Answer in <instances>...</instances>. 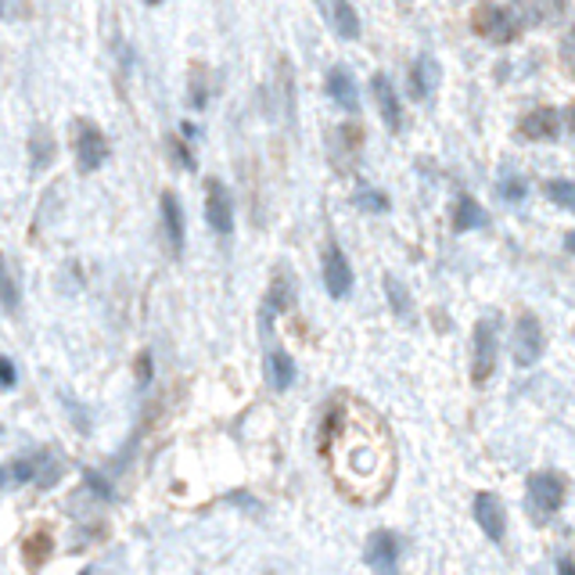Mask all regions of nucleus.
<instances>
[{
  "label": "nucleus",
  "instance_id": "nucleus-16",
  "mask_svg": "<svg viewBox=\"0 0 575 575\" xmlns=\"http://www.w3.org/2000/svg\"><path fill=\"white\" fill-rule=\"evenodd\" d=\"M267 378H270V386L278 392L295 386V360L284 349H278V346L267 352Z\"/></svg>",
  "mask_w": 575,
  "mask_h": 575
},
{
  "label": "nucleus",
  "instance_id": "nucleus-17",
  "mask_svg": "<svg viewBox=\"0 0 575 575\" xmlns=\"http://www.w3.org/2000/svg\"><path fill=\"white\" fill-rule=\"evenodd\" d=\"M54 155H58V148H54L51 130L47 127H33V133H30V170L44 173L54 162Z\"/></svg>",
  "mask_w": 575,
  "mask_h": 575
},
{
  "label": "nucleus",
  "instance_id": "nucleus-9",
  "mask_svg": "<svg viewBox=\"0 0 575 575\" xmlns=\"http://www.w3.org/2000/svg\"><path fill=\"white\" fill-rule=\"evenodd\" d=\"M471 508H475L478 529H482L492 543H503V536H508V514H503V503L492 497V492H478Z\"/></svg>",
  "mask_w": 575,
  "mask_h": 575
},
{
  "label": "nucleus",
  "instance_id": "nucleus-23",
  "mask_svg": "<svg viewBox=\"0 0 575 575\" xmlns=\"http://www.w3.org/2000/svg\"><path fill=\"white\" fill-rule=\"evenodd\" d=\"M36 471H40V454H22L11 460V478H15L19 486L36 482Z\"/></svg>",
  "mask_w": 575,
  "mask_h": 575
},
{
  "label": "nucleus",
  "instance_id": "nucleus-31",
  "mask_svg": "<svg viewBox=\"0 0 575 575\" xmlns=\"http://www.w3.org/2000/svg\"><path fill=\"white\" fill-rule=\"evenodd\" d=\"M173 155H176V162H181L184 170H195V155L187 152V144H181V141H173Z\"/></svg>",
  "mask_w": 575,
  "mask_h": 575
},
{
  "label": "nucleus",
  "instance_id": "nucleus-32",
  "mask_svg": "<svg viewBox=\"0 0 575 575\" xmlns=\"http://www.w3.org/2000/svg\"><path fill=\"white\" fill-rule=\"evenodd\" d=\"M565 58H568V62L575 65V30H572V33L565 36Z\"/></svg>",
  "mask_w": 575,
  "mask_h": 575
},
{
  "label": "nucleus",
  "instance_id": "nucleus-11",
  "mask_svg": "<svg viewBox=\"0 0 575 575\" xmlns=\"http://www.w3.org/2000/svg\"><path fill=\"white\" fill-rule=\"evenodd\" d=\"M371 90H375V105H378L381 122H386L392 133H400V127H403V101H400V94H395L392 79L378 73L371 79Z\"/></svg>",
  "mask_w": 575,
  "mask_h": 575
},
{
  "label": "nucleus",
  "instance_id": "nucleus-25",
  "mask_svg": "<svg viewBox=\"0 0 575 575\" xmlns=\"http://www.w3.org/2000/svg\"><path fill=\"white\" fill-rule=\"evenodd\" d=\"M62 478V464L54 460L47 449H40V471H36V482L33 486H40V489H51L54 482H58Z\"/></svg>",
  "mask_w": 575,
  "mask_h": 575
},
{
  "label": "nucleus",
  "instance_id": "nucleus-2",
  "mask_svg": "<svg viewBox=\"0 0 575 575\" xmlns=\"http://www.w3.org/2000/svg\"><path fill=\"white\" fill-rule=\"evenodd\" d=\"M73 152H76L79 173H98L108 162V152H112V148H108V137L101 133L98 122L79 116L73 122Z\"/></svg>",
  "mask_w": 575,
  "mask_h": 575
},
{
  "label": "nucleus",
  "instance_id": "nucleus-36",
  "mask_svg": "<svg viewBox=\"0 0 575 575\" xmlns=\"http://www.w3.org/2000/svg\"><path fill=\"white\" fill-rule=\"evenodd\" d=\"M565 249H568V252H572V256H575V230H572V235H568V238H565Z\"/></svg>",
  "mask_w": 575,
  "mask_h": 575
},
{
  "label": "nucleus",
  "instance_id": "nucleus-6",
  "mask_svg": "<svg viewBox=\"0 0 575 575\" xmlns=\"http://www.w3.org/2000/svg\"><path fill=\"white\" fill-rule=\"evenodd\" d=\"M525 497H529V508L540 518H546V514L561 511V503H565V482L551 471H536V475H529Z\"/></svg>",
  "mask_w": 575,
  "mask_h": 575
},
{
  "label": "nucleus",
  "instance_id": "nucleus-10",
  "mask_svg": "<svg viewBox=\"0 0 575 575\" xmlns=\"http://www.w3.org/2000/svg\"><path fill=\"white\" fill-rule=\"evenodd\" d=\"M406 79H410V98H414V101H428L432 90L440 87L443 68H440V62L432 58V54H417L414 65H410Z\"/></svg>",
  "mask_w": 575,
  "mask_h": 575
},
{
  "label": "nucleus",
  "instance_id": "nucleus-7",
  "mask_svg": "<svg viewBox=\"0 0 575 575\" xmlns=\"http://www.w3.org/2000/svg\"><path fill=\"white\" fill-rule=\"evenodd\" d=\"M400 554H403V543H400V536H395V532L375 529L371 536H367L364 561L375 572H395V568H400Z\"/></svg>",
  "mask_w": 575,
  "mask_h": 575
},
{
  "label": "nucleus",
  "instance_id": "nucleus-30",
  "mask_svg": "<svg viewBox=\"0 0 575 575\" xmlns=\"http://www.w3.org/2000/svg\"><path fill=\"white\" fill-rule=\"evenodd\" d=\"M152 371H155L152 352H141V356H137V386L148 389V381H152Z\"/></svg>",
  "mask_w": 575,
  "mask_h": 575
},
{
  "label": "nucleus",
  "instance_id": "nucleus-35",
  "mask_svg": "<svg viewBox=\"0 0 575 575\" xmlns=\"http://www.w3.org/2000/svg\"><path fill=\"white\" fill-rule=\"evenodd\" d=\"M557 568H561V572H568V575L575 572V565H572V561H568V557H561V561H557Z\"/></svg>",
  "mask_w": 575,
  "mask_h": 575
},
{
  "label": "nucleus",
  "instance_id": "nucleus-28",
  "mask_svg": "<svg viewBox=\"0 0 575 575\" xmlns=\"http://www.w3.org/2000/svg\"><path fill=\"white\" fill-rule=\"evenodd\" d=\"M497 195L508 198V202H522L525 198V181H518V176H503L497 184Z\"/></svg>",
  "mask_w": 575,
  "mask_h": 575
},
{
  "label": "nucleus",
  "instance_id": "nucleus-14",
  "mask_svg": "<svg viewBox=\"0 0 575 575\" xmlns=\"http://www.w3.org/2000/svg\"><path fill=\"white\" fill-rule=\"evenodd\" d=\"M518 133L529 137V141H554V137L561 133V116L554 112V108H536V112H529L522 119Z\"/></svg>",
  "mask_w": 575,
  "mask_h": 575
},
{
  "label": "nucleus",
  "instance_id": "nucleus-12",
  "mask_svg": "<svg viewBox=\"0 0 575 575\" xmlns=\"http://www.w3.org/2000/svg\"><path fill=\"white\" fill-rule=\"evenodd\" d=\"M159 209H162V227H166L170 249H173V256H181L184 252V241H187L184 205H181V198L173 195V191H166V195H162V202H159Z\"/></svg>",
  "mask_w": 575,
  "mask_h": 575
},
{
  "label": "nucleus",
  "instance_id": "nucleus-33",
  "mask_svg": "<svg viewBox=\"0 0 575 575\" xmlns=\"http://www.w3.org/2000/svg\"><path fill=\"white\" fill-rule=\"evenodd\" d=\"M11 4H15V0H0V19H11V15H15V8H11Z\"/></svg>",
  "mask_w": 575,
  "mask_h": 575
},
{
  "label": "nucleus",
  "instance_id": "nucleus-22",
  "mask_svg": "<svg viewBox=\"0 0 575 575\" xmlns=\"http://www.w3.org/2000/svg\"><path fill=\"white\" fill-rule=\"evenodd\" d=\"M51 536L47 532H36V536H30L25 540V565H33V568H40L44 565V561L51 557Z\"/></svg>",
  "mask_w": 575,
  "mask_h": 575
},
{
  "label": "nucleus",
  "instance_id": "nucleus-29",
  "mask_svg": "<svg viewBox=\"0 0 575 575\" xmlns=\"http://www.w3.org/2000/svg\"><path fill=\"white\" fill-rule=\"evenodd\" d=\"M19 386V367L11 364V356H0V389H15Z\"/></svg>",
  "mask_w": 575,
  "mask_h": 575
},
{
  "label": "nucleus",
  "instance_id": "nucleus-15",
  "mask_svg": "<svg viewBox=\"0 0 575 575\" xmlns=\"http://www.w3.org/2000/svg\"><path fill=\"white\" fill-rule=\"evenodd\" d=\"M324 11H327V19H332V30L341 40L360 36V15H356V8L349 4V0H324Z\"/></svg>",
  "mask_w": 575,
  "mask_h": 575
},
{
  "label": "nucleus",
  "instance_id": "nucleus-20",
  "mask_svg": "<svg viewBox=\"0 0 575 575\" xmlns=\"http://www.w3.org/2000/svg\"><path fill=\"white\" fill-rule=\"evenodd\" d=\"M288 306H292V281L284 278V273H278L267 292V306H263V317L270 324V317H278V313H284Z\"/></svg>",
  "mask_w": 575,
  "mask_h": 575
},
{
  "label": "nucleus",
  "instance_id": "nucleus-34",
  "mask_svg": "<svg viewBox=\"0 0 575 575\" xmlns=\"http://www.w3.org/2000/svg\"><path fill=\"white\" fill-rule=\"evenodd\" d=\"M8 482H15V478H11V464H8V468H0V489H4Z\"/></svg>",
  "mask_w": 575,
  "mask_h": 575
},
{
  "label": "nucleus",
  "instance_id": "nucleus-38",
  "mask_svg": "<svg viewBox=\"0 0 575 575\" xmlns=\"http://www.w3.org/2000/svg\"><path fill=\"white\" fill-rule=\"evenodd\" d=\"M568 127L575 130V108H572V116H568Z\"/></svg>",
  "mask_w": 575,
  "mask_h": 575
},
{
  "label": "nucleus",
  "instance_id": "nucleus-5",
  "mask_svg": "<svg viewBox=\"0 0 575 575\" xmlns=\"http://www.w3.org/2000/svg\"><path fill=\"white\" fill-rule=\"evenodd\" d=\"M205 224H209L220 238H230L235 230V198L224 181H205Z\"/></svg>",
  "mask_w": 575,
  "mask_h": 575
},
{
  "label": "nucleus",
  "instance_id": "nucleus-18",
  "mask_svg": "<svg viewBox=\"0 0 575 575\" xmlns=\"http://www.w3.org/2000/svg\"><path fill=\"white\" fill-rule=\"evenodd\" d=\"M486 224H489V216H486L482 205L468 195H460L454 205V227L460 230V235H468V230H482Z\"/></svg>",
  "mask_w": 575,
  "mask_h": 575
},
{
  "label": "nucleus",
  "instance_id": "nucleus-4",
  "mask_svg": "<svg viewBox=\"0 0 575 575\" xmlns=\"http://www.w3.org/2000/svg\"><path fill=\"white\" fill-rule=\"evenodd\" d=\"M514 364L518 367H536L543 360V349H546V335H543V324L536 313H522L514 324Z\"/></svg>",
  "mask_w": 575,
  "mask_h": 575
},
{
  "label": "nucleus",
  "instance_id": "nucleus-26",
  "mask_svg": "<svg viewBox=\"0 0 575 575\" xmlns=\"http://www.w3.org/2000/svg\"><path fill=\"white\" fill-rule=\"evenodd\" d=\"M356 205H360L364 213H389V195H381L375 187H360L356 191Z\"/></svg>",
  "mask_w": 575,
  "mask_h": 575
},
{
  "label": "nucleus",
  "instance_id": "nucleus-3",
  "mask_svg": "<svg viewBox=\"0 0 575 575\" xmlns=\"http://www.w3.org/2000/svg\"><path fill=\"white\" fill-rule=\"evenodd\" d=\"M522 15L514 8H503V4H482L475 11V33L489 40V44H511L522 33Z\"/></svg>",
  "mask_w": 575,
  "mask_h": 575
},
{
  "label": "nucleus",
  "instance_id": "nucleus-24",
  "mask_svg": "<svg viewBox=\"0 0 575 575\" xmlns=\"http://www.w3.org/2000/svg\"><path fill=\"white\" fill-rule=\"evenodd\" d=\"M546 198L561 205V209L575 213V181H551L546 184Z\"/></svg>",
  "mask_w": 575,
  "mask_h": 575
},
{
  "label": "nucleus",
  "instance_id": "nucleus-13",
  "mask_svg": "<svg viewBox=\"0 0 575 575\" xmlns=\"http://www.w3.org/2000/svg\"><path fill=\"white\" fill-rule=\"evenodd\" d=\"M327 98H332L341 112H349V116L360 112V90H356V79L349 68L335 65L332 73H327Z\"/></svg>",
  "mask_w": 575,
  "mask_h": 575
},
{
  "label": "nucleus",
  "instance_id": "nucleus-8",
  "mask_svg": "<svg viewBox=\"0 0 575 575\" xmlns=\"http://www.w3.org/2000/svg\"><path fill=\"white\" fill-rule=\"evenodd\" d=\"M324 288L332 299H346L352 292V267L338 245H327L324 249Z\"/></svg>",
  "mask_w": 575,
  "mask_h": 575
},
{
  "label": "nucleus",
  "instance_id": "nucleus-37",
  "mask_svg": "<svg viewBox=\"0 0 575 575\" xmlns=\"http://www.w3.org/2000/svg\"><path fill=\"white\" fill-rule=\"evenodd\" d=\"M144 4H148V8H159V4H162V0H144Z\"/></svg>",
  "mask_w": 575,
  "mask_h": 575
},
{
  "label": "nucleus",
  "instance_id": "nucleus-19",
  "mask_svg": "<svg viewBox=\"0 0 575 575\" xmlns=\"http://www.w3.org/2000/svg\"><path fill=\"white\" fill-rule=\"evenodd\" d=\"M386 299H389V306H392V313L400 321H410L414 317V303H410V292H406V284L395 278V273H386Z\"/></svg>",
  "mask_w": 575,
  "mask_h": 575
},
{
  "label": "nucleus",
  "instance_id": "nucleus-21",
  "mask_svg": "<svg viewBox=\"0 0 575 575\" xmlns=\"http://www.w3.org/2000/svg\"><path fill=\"white\" fill-rule=\"evenodd\" d=\"M0 306H4L8 313H19V306H22L19 281H15V273H11L4 252H0Z\"/></svg>",
  "mask_w": 575,
  "mask_h": 575
},
{
  "label": "nucleus",
  "instance_id": "nucleus-1",
  "mask_svg": "<svg viewBox=\"0 0 575 575\" xmlns=\"http://www.w3.org/2000/svg\"><path fill=\"white\" fill-rule=\"evenodd\" d=\"M497 360H500V327L492 317H482L471 332V378H475V386H486L492 371H497Z\"/></svg>",
  "mask_w": 575,
  "mask_h": 575
},
{
  "label": "nucleus",
  "instance_id": "nucleus-27",
  "mask_svg": "<svg viewBox=\"0 0 575 575\" xmlns=\"http://www.w3.org/2000/svg\"><path fill=\"white\" fill-rule=\"evenodd\" d=\"M84 486H87L98 500H116V489H112V482H108V478H105L101 471L84 468Z\"/></svg>",
  "mask_w": 575,
  "mask_h": 575
}]
</instances>
